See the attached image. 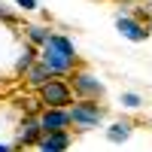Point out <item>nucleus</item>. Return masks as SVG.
Here are the masks:
<instances>
[{
	"label": "nucleus",
	"instance_id": "9d476101",
	"mask_svg": "<svg viewBox=\"0 0 152 152\" xmlns=\"http://www.w3.org/2000/svg\"><path fill=\"white\" fill-rule=\"evenodd\" d=\"M128 137H131V122H116V125L107 128V140L110 143H125Z\"/></svg>",
	"mask_w": 152,
	"mask_h": 152
},
{
	"label": "nucleus",
	"instance_id": "f8f14e48",
	"mask_svg": "<svg viewBox=\"0 0 152 152\" xmlns=\"http://www.w3.org/2000/svg\"><path fill=\"white\" fill-rule=\"evenodd\" d=\"M24 37H28L31 46H46L52 34H49L46 28H40V24H31V28H24Z\"/></svg>",
	"mask_w": 152,
	"mask_h": 152
},
{
	"label": "nucleus",
	"instance_id": "f257e3e1",
	"mask_svg": "<svg viewBox=\"0 0 152 152\" xmlns=\"http://www.w3.org/2000/svg\"><path fill=\"white\" fill-rule=\"evenodd\" d=\"M76 49H73V43L67 40V37H61V34H52L49 37V43L43 46V52H40V61L52 70V76L58 73V76H64V73H73V67H76Z\"/></svg>",
	"mask_w": 152,
	"mask_h": 152
},
{
	"label": "nucleus",
	"instance_id": "423d86ee",
	"mask_svg": "<svg viewBox=\"0 0 152 152\" xmlns=\"http://www.w3.org/2000/svg\"><path fill=\"white\" fill-rule=\"evenodd\" d=\"M43 137V128H40V119L37 116H24V122L18 125V137H15V149L21 146H37Z\"/></svg>",
	"mask_w": 152,
	"mask_h": 152
},
{
	"label": "nucleus",
	"instance_id": "dca6fc26",
	"mask_svg": "<svg viewBox=\"0 0 152 152\" xmlns=\"http://www.w3.org/2000/svg\"><path fill=\"white\" fill-rule=\"evenodd\" d=\"M0 18H3V21H12V15H9V12H6L3 6H0Z\"/></svg>",
	"mask_w": 152,
	"mask_h": 152
},
{
	"label": "nucleus",
	"instance_id": "6e6552de",
	"mask_svg": "<svg viewBox=\"0 0 152 152\" xmlns=\"http://www.w3.org/2000/svg\"><path fill=\"white\" fill-rule=\"evenodd\" d=\"M70 146V134L67 131H55V134H43L40 143H37V149L40 152H64Z\"/></svg>",
	"mask_w": 152,
	"mask_h": 152
},
{
	"label": "nucleus",
	"instance_id": "ddd939ff",
	"mask_svg": "<svg viewBox=\"0 0 152 152\" xmlns=\"http://www.w3.org/2000/svg\"><path fill=\"white\" fill-rule=\"evenodd\" d=\"M143 100H140V94H134V91H128V94H122V107H128V110H137Z\"/></svg>",
	"mask_w": 152,
	"mask_h": 152
},
{
	"label": "nucleus",
	"instance_id": "4468645a",
	"mask_svg": "<svg viewBox=\"0 0 152 152\" xmlns=\"http://www.w3.org/2000/svg\"><path fill=\"white\" fill-rule=\"evenodd\" d=\"M131 18H134V21H140L143 28H146V24H149V12H146V9H137V12H134Z\"/></svg>",
	"mask_w": 152,
	"mask_h": 152
},
{
	"label": "nucleus",
	"instance_id": "f03ea898",
	"mask_svg": "<svg viewBox=\"0 0 152 152\" xmlns=\"http://www.w3.org/2000/svg\"><path fill=\"white\" fill-rule=\"evenodd\" d=\"M37 97H40V104L46 110H67L73 104L70 85L61 82V79H49L46 85H40V88H37Z\"/></svg>",
	"mask_w": 152,
	"mask_h": 152
},
{
	"label": "nucleus",
	"instance_id": "f3484780",
	"mask_svg": "<svg viewBox=\"0 0 152 152\" xmlns=\"http://www.w3.org/2000/svg\"><path fill=\"white\" fill-rule=\"evenodd\" d=\"M0 152H12V149H9V146H6V143H0Z\"/></svg>",
	"mask_w": 152,
	"mask_h": 152
},
{
	"label": "nucleus",
	"instance_id": "1a4fd4ad",
	"mask_svg": "<svg viewBox=\"0 0 152 152\" xmlns=\"http://www.w3.org/2000/svg\"><path fill=\"white\" fill-rule=\"evenodd\" d=\"M24 76H28V82H31L34 88H40V85H46L49 79H52V70H49L43 61H37L34 67H28V73H24Z\"/></svg>",
	"mask_w": 152,
	"mask_h": 152
},
{
	"label": "nucleus",
	"instance_id": "2eb2a0df",
	"mask_svg": "<svg viewBox=\"0 0 152 152\" xmlns=\"http://www.w3.org/2000/svg\"><path fill=\"white\" fill-rule=\"evenodd\" d=\"M21 9H37V0H15Z\"/></svg>",
	"mask_w": 152,
	"mask_h": 152
},
{
	"label": "nucleus",
	"instance_id": "39448f33",
	"mask_svg": "<svg viewBox=\"0 0 152 152\" xmlns=\"http://www.w3.org/2000/svg\"><path fill=\"white\" fill-rule=\"evenodd\" d=\"M37 119H40V128H43V134L67 131V125H70V110H43Z\"/></svg>",
	"mask_w": 152,
	"mask_h": 152
},
{
	"label": "nucleus",
	"instance_id": "7ed1b4c3",
	"mask_svg": "<svg viewBox=\"0 0 152 152\" xmlns=\"http://www.w3.org/2000/svg\"><path fill=\"white\" fill-rule=\"evenodd\" d=\"M100 119H104V107H97L94 100H79V104L70 110V125H76L79 131L97 128Z\"/></svg>",
	"mask_w": 152,
	"mask_h": 152
},
{
	"label": "nucleus",
	"instance_id": "9b49d317",
	"mask_svg": "<svg viewBox=\"0 0 152 152\" xmlns=\"http://www.w3.org/2000/svg\"><path fill=\"white\" fill-rule=\"evenodd\" d=\"M34 64H37V49H34L31 43H24L21 55H18V61H15V70H18V73H28V67H34Z\"/></svg>",
	"mask_w": 152,
	"mask_h": 152
},
{
	"label": "nucleus",
	"instance_id": "20e7f679",
	"mask_svg": "<svg viewBox=\"0 0 152 152\" xmlns=\"http://www.w3.org/2000/svg\"><path fill=\"white\" fill-rule=\"evenodd\" d=\"M70 85H73V91L82 100H97L100 94H104V82H100L97 76H91V73H85V70H73Z\"/></svg>",
	"mask_w": 152,
	"mask_h": 152
},
{
	"label": "nucleus",
	"instance_id": "0eeeda50",
	"mask_svg": "<svg viewBox=\"0 0 152 152\" xmlns=\"http://www.w3.org/2000/svg\"><path fill=\"white\" fill-rule=\"evenodd\" d=\"M116 28H119V34L125 37V40H131V43H143L146 37H149V31L143 28L140 21H134L131 15H119L116 18Z\"/></svg>",
	"mask_w": 152,
	"mask_h": 152
}]
</instances>
